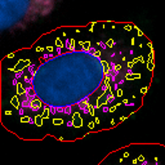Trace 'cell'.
I'll return each mask as SVG.
<instances>
[{"label": "cell", "instance_id": "1", "mask_svg": "<svg viewBox=\"0 0 165 165\" xmlns=\"http://www.w3.org/2000/svg\"><path fill=\"white\" fill-rule=\"evenodd\" d=\"M117 66L95 49H71L22 74L20 112L71 115L89 107L116 76Z\"/></svg>", "mask_w": 165, "mask_h": 165}, {"label": "cell", "instance_id": "2", "mask_svg": "<svg viewBox=\"0 0 165 165\" xmlns=\"http://www.w3.org/2000/svg\"><path fill=\"white\" fill-rule=\"evenodd\" d=\"M62 0H0L1 34L26 30L46 18L58 8Z\"/></svg>", "mask_w": 165, "mask_h": 165}, {"label": "cell", "instance_id": "3", "mask_svg": "<svg viewBox=\"0 0 165 165\" xmlns=\"http://www.w3.org/2000/svg\"><path fill=\"white\" fill-rule=\"evenodd\" d=\"M139 165H156V164H152V163H150V161H147V160H143Z\"/></svg>", "mask_w": 165, "mask_h": 165}]
</instances>
